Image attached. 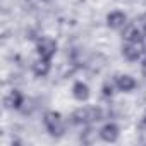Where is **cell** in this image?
Listing matches in <instances>:
<instances>
[{"label": "cell", "mask_w": 146, "mask_h": 146, "mask_svg": "<svg viewBox=\"0 0 146 146\" xmlns=\"http://www.w3.org/2000/svg\"><path fill=\"white\" fill-rule=\"evenodd\" d=\"M103 120V112L98 107H91V105H81L78 108L72 110V113L69 115V122L72 125H93L95 122Z\"/></svg>", "instance_id": "cell-1"}, {"label": "cell", "mask_w": 146, "mask_h": 146, "mask_svg": "<svg viewBox=\"0 0 146 146\" xmlns=\"http://www.w3.org/2000/svg\"><path fill=\"white\" fill-rule=\"evenodd\" d=\"M43 127L48 132V136L58 139L67 131V120H65V117L60 112H57V110H46L43 113Z\"/></svg>", "instance_id": "cell-2"}, {"label": "cell", "mask_w": 146, "mask_h": 146, "mask_svg": "<svg viewBox=\"0 0 146 146\" xmlns=\"http://www.w3.org/2000/svg\"><path fill=\"white\" fill-rule=\"evenodd\" d=\"M120 53L127 62H141L146 55V40H131L124 41L120 46Z\"/></svg>", "instance_id": "cell-3"}, {"label": "cell", "mask_w": 146, "mask_h": 146, "mask_svg": "<svg viewBox=\"0 0 146 146\" xmlns=\"http://www.w3.org/2000/svg\"><path fill=\"white\" fill-rule=\"evenodd\" d=\"M57 50H58V43H57L55 38H52V36H41V38L36 40V45H35L36 57L52 60L55 57Z\"/></svg>", "instance_id": "cell-4"}, {"label": "cell", "mask_w": 146, "mask_h": 146, "mask_svg": "<svg viewBox=\"0 0 146 146\" xmlns=\"http://www.w3.org/2000/svg\"><path fill=\"white\" fill-rule=\"evenodd\" d=\"M26 105V96L21 90L12 88L5 96H4V108L12 110V112H21Z\"/></svg>", "instance_id": "cell-5"}, {"label": "cell", "mask_w": 146, "mask_h": 146, "mask_svg": "<svg viewBox=\"0 0 146 146\" xmlns=\"http://www.w3.org/2000/svg\"><path fill=\"white\" fill-rule=\"evenodd\" d=\"M112 81H113V84H115L117 93H124V95H127V93L136 91V88H137V81H136V78L131 76V74H125V72L115 74Z\"/></svg>", "instance_id": "cell-6"}, {"label": "cell", "mask_w": 146, "mask_h": 146, "mask_svg": "<svg viewBox=\"0 0 146 146\" xmlns=\"http://www.w3.org/2000/svg\"><path fill=\"white\" fill-rule=\"evenodd\" d=\"M105 24H107V28L112 29V31H122V29L129 24V17H127V14H125L124 11L115 9V11H110V12L105 16Z\"/></svg>", "instance_id": "cell-7"}, {"label": "cell", "mask_w": 146, "mask_h": 146, "mask_svg": "<svg viewBox=\"0 0 146 146\" xmlns=\"http://www.w3.org/2000/svg\"><path fill=\"white\" fill-rule=\"evenodd\" d=\"M98 136H100V141L103 143H108V144H113L120 139V127L117 122H105L100 129H98Z\"/></svg>", "instance_id": "cell-8"}, {"label": "cell", "mask_w": 146, "mask_h": 146, "mask_svg": "<svg viewBox=\"0 0 146 146\" xmlns=\"http://www.w3.org/2000/svg\"><path fill=\"white\" fill-rule=\"evenodd\" d=\"M70 95H72V98H74L76 102H79V103H86V102L91 98V88L88 86V83L78 79V81L72 83Z\"/></svg>", "instance_id": "cell-9"}, {"label": "cell", "mask_w": 146, "mask_h": 146, "mask_svg": "<svg viewBox=\"0 0 146 146\" xmlns=\"http://www.w3.org/2000/svg\"><path fill=\"white\" fill-rule=\"evenodd\" d=\"M50 70H52V60L36 57L31 64V72L35 78H46L50 74Z\"/></svg>", "instance_id": "cell-10"}, {"label": "cell", "mask_w": 146, "mask_h": 146, "mask_svg": "<svg viewBox=\"0 0 146 146\" xmlns=\"http://www.w3.org/2000/svg\"><path fill=\"white\" fill-rule=\"evenodd\" d=\"M96 137L100 139L98 131L95 132V129H93L91 125H84V132L81 134V141H83L84 144H93V143L96 141Z\"/></svg>", "instance_id": "cell-11"}, {"label": "cell", "mask_w": 146, "mask_h": 146, "mask_svg": "<svg viewBox=\"0 0 146 146\" xmlns=\"http://www.w3.org/2000/svg\"><path fill=\"white\" fill-rule=\"evenodd\" d=\"M115 93H117V90H115L113 81H105L103 86H102V96L103 98H112Z\"/></svg>", "instance_id": "cell-12"}, {"label": "cell", "mask_w": 146, "mask_h": 146, "mask_svg": "<svg viewBox=\"0 0 146 146\" xmlns=\"http://www.w3.org/2000/svg\"><path fill=\"white\" fill-rule=\"evenodd\" d=\"M134 24H136V28L141 31V35L146 38V12H143V14H139L134 21H132Z\"/></svg>", "instance_id": "cell-13"}, {"label": "cell", "mask_w": 146, "mask_h": 146, "mask_svg": "<svg viewBox=\"0 0 146 146\" xmlns=\"http://www.w3.org/2000/svg\"><path fill=\"white\" fill-rule=\"evenodd\" d=\"M139 129L141 131H146V113L141 117V120H139Z\"/></svg>", "instance_id": "cell-14"}]
</instances>
